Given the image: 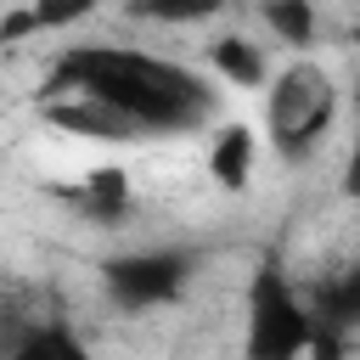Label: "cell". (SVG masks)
Here are the masks:
<instances>
[{
    "label": "cell",
    "mask_w": 360,
    "mask_h": 360,
    "mask_svg": "<svg viewBox=\"0 0 360 360\" xmlns=\"http://www.w3.org/2000/svg\"><path fill=\"white\" fill-rule=\"evenodd\" d=\"M315 304L292 287L276 259H259L242 292V354L248 360H309Z\"/></svg>",
    "instance_id": "7a4b0ae2"
},
{
    "label": "cell",
    "mask_w": 360,
    "mask_h": 360,
    "mask_svg": "<svg viewBox=\"0 0 360 360\" xmlns=\"http://www.w3.org/2000/svg\"><path fill=\"white\" fill-rule=\"evenodd\" d=\"M208 68H214L225 84H236V90H259V84L276 79L270 62H264V51H259L248 34H219V39H208Z\"/></svg>",
    "instance_id": "9c48e42d"
},
{
    "label": "cell",
    "mask_w": 360,
    "mask_h": 360,
    "mask_svg": "<svg viewBox=\"0 0 360 360\" xmlns=\"http://www.w3.org/2000/svg\"><path fill=\"white\" fill-rule=\"evenodd\" d=\"M45 124H56L68 135H84V141H141V129L129 118H118L112 107H101L90 96H51L45 101Z\"/></svg>",
    "instance_id": "8992f818"
},
{
    "label": "cell",
    "mask_w": 360,
    "mask_h": 360,
    "mask_svg": "<svg viewBox=\"0 0 360 360\" xmlns=\"http://www.w3.org/2000/svg\"><path fill=\"white\" fill-rule=\"evenodd\" d=\"M338 124V84L321 62L298 56L287 62L270 90H264V129H270V146L281 163H304L315 158V146L332 135Z\"/></svg>",
    "instance_id": "3957f363"
},
{
    "label": "cell",
    "mask_w": 360,
    "mask_h": 360,
    "mask_svg": "<svg viewBox=\"0 0 360 360\" xmlns=\"http://www.w3.org/2000/svg\"><path fill=\"white\" fill-rule=\"evenodd\" d=\"M253 152H259V141L248 124H219L208 141V180L219 191H248L253 186Z\"/></svg>",
    "instance_id": "52a82bcc"
},
{
    "label": "cell",
    "mask_w": 360,
    "mask_h": 360,
    "mask_svg": "<svg viewBox=\"0 0 360 360\" xmlns=\"http://www.w3.org/2000/svg\"><path fill=\"white\" fill-rule=\"evenodd\" d=\"M191 270H197V253H186V248H129V253L101 259V292L112 309L146 315V309L186 298Z\"/></svg>",
    "instance_id": "277c9868"
},
{
    "label": "cell",
    "mask_w": 360,
    "mask_h": 360,
    "mask_svg": "<svg viewBox=\"0 0 360 360\" xmlns=\"http://www.w3.org/2000/svg\"><path fill=\"white\" fill-rule=\"evenodd\" d=\"M349 45H354V51H360V22H354V28H349Z\"/></svg>",
    "instance_id": "9a60e30c"
},
{
    "label": "cell",
    "mask_w": 360,
    "mask_h": 360,
    "mask_svg": "<svg viewBox=\"0 0 360 360\" xmlns=\"http://www.w3.org/2000/svg\"><path fill=\"white\" fill-rule=\"evenodd\" d=\"M6 360H96V349L79 338L68 315H39L6 338Z\"/></svg>",
    "instance_id": "5b68a950"
},
{
    "label": "cell",
    "mask_w": 360,
    "mask_h": 360,
    "mask_svg": "<svg viewBox=\"0 0 360 360\" xmlns=\"http://www.w3.org/2000/svg\"><path fill=\"white\" fill-rule=\"evenodd\" d=\"M45 96H90L129 118L141 135H186L214 118L219 90L186 62L135 51V45H73L51 62Z\"/></svg>",
    "instance_id": "6da1fadb"
},
{
    "label": "cell",
    "mask_w": 360,
    "mask_h": 360,
    "mask_svg": "<svg viewBox=\"0 0 360 360\" xmlns=\"http://www.w3.org/2000/svg\"><path fill=\"white\" fill-rule=\"evenodd\" d=\"M343 197L360 202V96H354V124H349V158H343Z\"/></svg>",
    "instance_id": "5bb4252c"
},
{
    "label": "cell",
    "mask_w": 360,
    "mask_h": 360,
    "mask_svg": "<svg viewBox=\"0 0 360 360\" xmlns=\"http://www.w3.org/2000/svg\"><path fill=\"white\" fill-rule=\"evenodd\" d=\"M225 0H129V17L141 22H163V28H180V22H208L219 17Z\"/></svg>",
    "instance_id": "7c38bea8"
},
{
    "label": "cell",
    "mask_w": 360,
    "mask_h": 360,
    "mask_svg": "<svg viewBox=\"0 0 360 360\" xmlns=\"http://www.w3.org/2000/svg\"><path fill=\"white\" fill-rule=\"evenodd\" d=\"M259 11H264V22H270V34H276L281 45H292V51H309L315 34H321L315 0H264Z\"/></svg>",
    "instance_id": "8fae6325"
},
{
    "label": "cell",
    "mask_w": 360,
    "mask_h": 360,
    "mask_svg": "<svg viewBox=\"0 0 360 360\" xmlns=\"http://www.w3.org/2000/svg\"><path fill=\"white\" fill-rule=\"evenodd\" d=\"M90 11H96V0H34V6H28L34 34H62V28H79Z\"/></svg>",
    "instance_id": "4fadbf2b"
},
{
    "label": "cell",
    "mask_w": 360,
    "mask_h": 360,
    "mask_svg": "<svg viewBox=\"0 0 360 360\" xmlns=\"http://www.w3.org/2000/svg\"><path fill=\"white\" fill-rule=\"evenodd\" d=\"M315 326H332V332H360V259L354 264H343L332 281H321L315 287Z\"/></svg>",
    "instance_id": "30bf717a"
},
{
    "label": "cell",
    "mask_w": 360,
    "mask_h": 360,
    "mask_svg": "<svg viewBox=\"0 0 360 360\" xmlns=\"http://www.w3.org/2000/svg\"><path fill=\"white\" fill-rule=\"evenodd\" d=\"M84 219H96V225H112V219H124L129 214V202H135V191H129V174L124 169H90L79 186H68L62 191Z\"/></svg>",
    "instance_id": "ba28073f"
}]
</instances>
